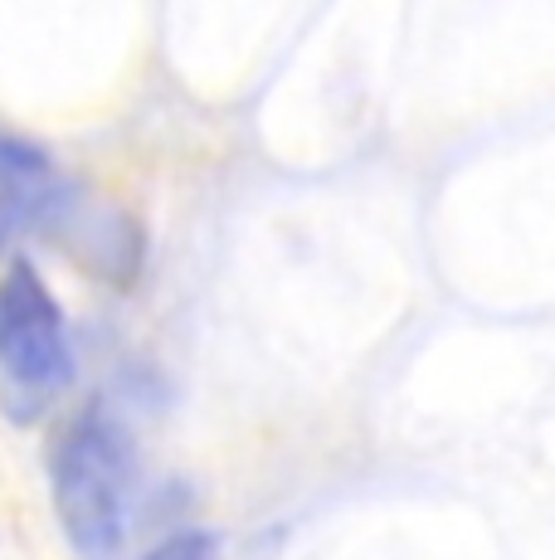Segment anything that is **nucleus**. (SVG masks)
<instances>
[{
	"mask_svg": "<svg viewBox=\"0 0 555 560\" xmlns=\"http://www.w3.org/2000/svg\"><path fill=\"white\" fill-rule=\"evenodd\" d=\"M142 560H220V536L215 532H170Z\"/></svg>",
	"mask_w": 555,
	"mask_h": 560,
	"instance_id": "5",
	"label": "nucleus"
},
{
	"mask_svg": "<svg viewBox=\"0 0 555 560\" xmlns=\"http://www.w3.org/2000/svg\"><path fill=\"white\" fill-rule=\"evenodd\" d=\"M39 230L79 268H88L93 278H103V283H113V288H132L137 273H142L146 234H142V224H137L132 214H122L117 205H98L69 186Z\"/></svg>",
	"mask_w": 555,
	"mask_h": 560,
	"instance_id": "3",
	"label": "nucleus"
},
{
	"mask_svg": "<svg viewBox=\"0 0 555 560\" xmlns=\"http://www.w3.org/2000/svg\"><path fill=\"white\" fill-rule=\"evenodd\" d=\"M73 375L79 361H73L69 317L45 273L25 254H15L0 268V381L20 395V415H35L69 390Z\"/></svg>",
	"mask_w": 555,
	"mask_h": 560,
	"instance_id": "2",
	"label": "nucleus"
},
{
	"mask_svg": "<svg viewBox=\"0 0 555 560\" xmlns=\"http://www.w3.org/2000/svg\"><path fill=\"white\" fill-rule=\"evenodd\" d=\"M69 180L59 176L49 152H39L25 137L0 132V249L10 244V234L39 230Z\"/></svg>",
	"mask_w": 555,
	"mask_h": 560,
	"instance_id": "4",
	"label": "nucleus"
},
{
	"mask_svg": "<svg viewBox=\"0 0 555 560\" xmlns=\"http://www.w3.org/2000/svg\"><path fill=\"white\" fill-rule=\"evenodd\" d=\"M49 492L73 551L83 560H117L132 512V439L113 409L88 405L59 429Z\"/></svg>",
	"mask_w": 555,
	"mask_h": 560,
	"instance_id": "1",
	"label": "nucleus"
}]
</instances>
